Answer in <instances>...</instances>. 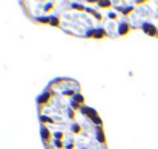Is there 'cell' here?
Listing matches in <instances>:
<instances>
[{
	"label": "cell",
	"instance_id": "obj_1",
	"mask_svg": "<svg viewBox=\"0 0 158 149\" xmlns=\"http://www.w3.org/2000/svg\"><path fill=\"white\" fill-rule=\"evenodd\" d=\"M37 115L45 149H109L103 120L74 79L51 80L37 97Z\"/></svg>",
	"mask_w": 158,
	"mask_h": 149
},
{
	"label": "cell",
	"instance_id": "obj_2",
	"mask_svg": "<svg viewBox=\"0 0 158 149\" xmlns=\"http://www.w3.org/2000/svg\"><path fill=\"white\" fill-rule=\"evenodd\" d=\"M20 6L32 23L58 28L78 39H120L132 31L121 0H29Z\"/></svg>",
	"mask_w": 158,
	"mask_h": 149
},
{
	"label": "cell",
	"instance_id": "obj_3",
	"mask_svg": "<svg viewBox=\"0 0 158 149\" xmlns=\"http://www.w3.org/2000/svg\"><path fill=\"white\" fill-rule=\"evenodd\" d=\"M124 12L131 29L158 39V0H126Z\"/></svg>",
	"mask_w": 158,
	"mask_h": 149
}]
</instances>
